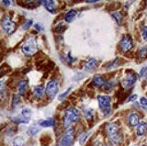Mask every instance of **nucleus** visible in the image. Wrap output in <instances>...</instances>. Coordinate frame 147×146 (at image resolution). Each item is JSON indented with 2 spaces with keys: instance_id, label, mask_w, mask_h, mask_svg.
Listing matches in <instances>:
<instances>
[{
  "instance_id": "393cba45",
  "label": "nucleus",
  "mask_w": 147,
  "mask_h": 146,
  "mask_svg": "<svg viewBox=\"0 0 147 146\" xmlns=\"http://www.w3.org/2000/svg\"><path fill=\"white\" fill-rule=\"evenodd\" d=\"M21 115L28 118V120H30V116H31V110L30 108H24L23 110L21 111Z\"/></svg>"
},
{
  "instance_id": "c9c22d12",
  "label": "nucleus",
  "mask_w": 147,
  "mask_h": 146,
  "mask_svg": "<svg viewBox=\"0 0 147 146\" xmlns=\"http://www.w3.org/2000/svg\"><path fill=\"white\" fill-rule=\"evenodd\" d=\"M2 85H3V82H2V81H0V88L2 87Z\"/></svg>"
},
{
  "instance_id": "f03ea898",
  "label": "nucleus",
  "mask_w": 147,
  "mask_h": 146,
  "mask_svg": "<svg viewBox=\"0 0 147 146\" xmlns=\"http://www.w3.org/2000/svg\"><path fill=\"white\" fill-rule=\"evenodd\" d=\"M80 118V113L76 108H69L64 112L63 123L65 128H70L74 123H76Z\"/></svg>"
},
{
  "instance_id": "a878e982",
  "label": "nucleus",
  "mask_w": 147,
  "mask_h": 146,
  "mask_svg": "<svg viewBox=\"0 0 147 146\" xmlns=\"http://www.w3.org/2000/svg\"><path fill=\"white\" fill-rule=\"evenodd\" d=\"M32 24H33V21H32L31 20H26L24 23H23V25H22V30H29L30 27L32 26Z\"/></svg>"
},
{
  "instance_id": "1a4fd4ad",
  "label": "nucleus",
  "mask_w": 147,
  "mask_h": 146,
  "mask_svg": "<svg viewBox=\"0 0 147 146\" xmlns=\"http://www.w3.org/2000/svg\"><path fill=\"white\" fill-rule=\"evenodd\" d=\"M132 47H133V42L131 38L128 35L124 36L122 40H121V42H119V48H121V50L122 52H126L131 50Z\"/></svg>"
},
{
  "instance_id": "b1692460",
  "label": "nucleus",
  "mask_w": 147,
  "mask_h": 146,
  "mask_svg": "<svg viewBox=\"0 0 147 146\" xmlns=\"http://www.w3.org/2000/svg\"><path fill=\"white\" fill-rule=\"evenodd\" d=\"M87 137H88V133L87 132H84V133H82L79 138H78V141H79V143L81 145H84V143H86V141L87 139Z\"/></svg>"
},
{
  "instance_id": "2f4dec72",
  "label": "nucleus",
  "mask_w": 147,
  "mask_h": 146,
  "mask_svg": "<svg viewBox=\"0 0 147 146\" xmlns=\"http://www.w3.org/2000/svg\"><path fill=\"white\" fill-rule=\"evenodd\" d=\"M145 74H147V65L144 66V67H142V69H141L140 74H139V77H142Z\"/></svg>"
},
{
  "instance_id": "f3484780",
  "label": "nucleus",
  "mask_w": 147,
  "mask_h": 146,
  "mask_svg": "<svg viewBox=\"0 0 147 146\" xmlns=\"http://www.w3.org/2000/svg\"><path fill=\"white\" fill-rule=\"evenodd\" d=\"M28 85H29V82H28V80L24 79V80H21L20 83H18V94L20 95H23L26 90L28 88Z\"/></svg>"
},
{
  "instance_id": "5701e85b",
  "label": "nucleus",
  "mask_w": 147,
  "mask_h": 146,
  "mask_svg": "<svg viewBox=\"0 0 147 146\" xmlns=\"http://www.w3.org/2000/svg\"><path fill=\"white\" fill-rule=\"evenodd\" d=\"M13 146H23L24 145V140L21 136H18L13 140Z\"/></svg>"
},
{
  "instance_id": "2eb2a0df",
  "label": "nucleus",
  "mask_w": 147,
  "mask_h": 146,
  "mask_svg": "<svg viewBox=\"0 0 147 146\" xmlns=\"http://www.w3.org/2000/svg\"><path fill=\"white\" fill-rule=\"evenodd\" d=\"M96 65H98V61H96V59L91 58V59H89V60L86 63L85 70L87 71V72H90L92 70H94L95 68L96 67Z\"/></svg>"
},
{
  "instance_id": "4be33fe9",
  "label": "nucleus",
  "mask_w": 147,
  "mask_h": 146,
  "mask_svg": "<svg viewBox=\"0 0 147 146\" xmlns=\"http://www.w3.org/2000/svg\"><path fill=\"white\" fill-rule=\"evenodd\" d=\"M111 17L115 20V21L117 22L118 25H121L122 24V15L121 14V12L119 11H115L111 13Z\"/></svg>"
},
{
  "instance_id": "ddd939ff",
  "label": "nucleus",
  "mask_w": 147,
  "mask_h": 146,
  "mask_svg": "<svg viewBox=\"0 0 147 146\" xmlns=\"http://www.w3.org/2000/svg\"><path fill=\"white\" fill-rule=\"evenodd\" d=\"M55 118H47V120H39L38 124L40 127H43V128H49V127H53L55 125Z\"/></svg>"
},
{
  "instance_id": "9b49d317",
  "label": "nucleus",
  "mask_w": 147,
  "mask_h": 146,
  "mask_svg": "<svg viewBox=\"0 0 147 146\" xmlns=\"http://www.w3.org/2000/svg\"><path fill=\"white\" fill-rule=\"evenodd\" d=\"M147 133V122L145 121H142L139 124L137 125L136 128V134L137 136L142 137Z\"/></svg>"
},
{
  "instance_id": "20e7f679",
  "label": "nucleus",
  "mask_w": 147,
  "mask_h": 146,
  "mask_svg": "<svg viewBox=\"0 0 147 146\" xmlns=\"http://www.w3.org/2000/svg\"><path fill=\"white\" fill-rule=\"evenodd\" d=\"M98 106L101 111L104 113L105 116H108L111 112L110 109V103H111V98L109 96H98Z\"/></svg>"
},
{
  "instance_id": "412c9836",
  "label": "nucleus",
  "mask_w": 147,
  "mask_h": 146,
  "mask_svg": "<svg viewBox=\"0 0 147 146\" xmlns=\"http://www.w3.org/2000/svg\"><path fill=\"white\" fill-rule=\"evenodd\" d=\"M84 116L86 118V120H87L88 121L92 120L94 118V109L93 108H86L84 110Z\"/></svg>"
},
{
  "instance_id": "c85d7f7f",
  "label": "nucleus",
  "mask_w": 147,
  "mask_h": 146,
  "mask_svg": "<svg viewBox=\"0 0 147 146\" xmlns=\"http://www.w3.org/2000/svg\"><path fill=\"white\" fill-rule=\"evenodd\" d=\"M20 98L18 95H14L13 96V98H12V105L13 106H17V105L20 103Z\"/></svg>"
},
{
  "instance_id": "cd10ccee",
  "label": "nucleus",
  "mask_w": 147,
  "mask_h": 146,
  "mask_svg": "<svg viewBox=\"0 0 147 146\" xmlns=\"http://www.w3.org/2000/svg\"><path fill=\"white\" fill-rule=\"evenodd\" d=\"M71 91H72V87H69V88L65 91V92L63 93L62 95H60V96H59L58 99H59V100H63V99H64V98H65L67 97V96H68V94L71 92Z\"/></svg>"
},
{
  "instance_id": "7c9ffc66",
  "label": "nucleus",
  "mask_w": 147,
  "mask_h": 146,
  "mask_svg": "<svg viewBox=\"0 0 147 146\" xmlns=\"http://www.w3.org/2000/svg\"><path fill=\"white\" fill-rule=\"evenodd\" d=\"M142 39L147 42V27H144V28H142Z\"/></svg>"
},
{
  "instance_id": "a211bd4d",
  "label": "nucleus",
  "mask_w": 147,
  "mask_h": 146,
  "mask_svg": "<svg viewBox=\"0 0 147 146\" xmlns=\"http://www.w3.org/2000/svg\"><path fill=\"white\" fill-rule=\"evenodd\" d=\"M76 14H77V12H76V9L69 10L65 14V17H64V20H65L66 22H68V23H70V22H72L74 20H75V17H76Z\"/></svg>"
},
{
  "instance_id": "f257e3e1",
  "label": "nucleus",
  "mask_w": 147,
  "mask_h": 146,
  "mask_svg": "<svg viewBox=\"0 0 147 146\" xmlns=\"http://www.w3.org/2000/svg\"><path fill=\"white\" fill-rule=\"evenodd\" d=\"M105 131L107 136L113 145H118L122 139V134L119 131V127L116 124V123L109 122L106 124Z\"/></svg>"
},
{
  "instance_id": "f8f14e48",
  "label": "nucleus",
  "mask_w": 147,
  "mask_h": 146,
  "mask_svg": "<svg viewBox=\"0 0 147 146\" xmlns=\"http://www.w3.org/2000/svg\"><path fill=\"white\" fill-rule=\"evenodd\" d=\"M33 96L37 98H40L43 97L44 92H45V89H44V86L42 85H36L33 87Z\"/></svg>"
},
{
  "instance_id": "f704fd0d",
  "label": "nucleus",
  "mask_w": 147,
  "mask_h": 146,
  "mask_svg": "<svg viewBox=\"0 0 147 146\" xmlns=\"http://www.w3.org/2000/svg\"><path fill=\"white\" fill-rule=\"evenodd\" d=\"M2 3L4 4V5H6V6H9V5H10V4H11V2H10V1H3Z\"/></svg>"
},
{
  "instance_id": "39448f33",
  "label": "nucleus",
  "mask_w": 147,
  "mask_h": 146,
  "mask_svg": "<svg viewBox=\"0 0 147 146\" xmlns=\"http://www.w3.org/2000/svg\"><path fill=\"white\" fill-rule=\"evenodd\" d=\"M75 140V130L73 128H68L63 134L61 141H60V146H71Z\"/></svg>"
},
{
  "instance_id": "bb28decb",
  "label": "nucleus",
  "mask_w": 147,
  "mask_h": 146,
  "mask_svg": "<svg viewBox=\"0 0 147 146\" xmlns=\"http://www.w3.org/2000/svg\"><path fill=\"white\" fill-rule=\"evenodd\" d=\"M139 57L140 58H146L147 57V47L144 46L139 50Z\"/></svg>"
},
{
  "instance_id": "e433bc0d",
  "label": "nucleus",
  "mask_w": 147,
  "mask_h": 146,
  "mask_svg": "<svg viewBox=\"0 0 147 146\" xmlns=\"http://www.w3.org/2000/svg\"><path fill=\"white\" fill-rule=\"evenodd\" d=\"M146 81H147V74H146Z\"/></svg>"
},
{
  "instance_id": "7ed1b4c3",
  "label": "nucleus",
  "mask_w": 147,
  "mask_h": 146,
  "mask_svg": "<svg viewBox=\"0 0 147 146\" xmlns=\"http://www.w3.org/2000/svg\"><path fill=\"white\" fill-rule=\"evenodd\" d=\"M22 52L27 56H32L38 50V44L34 38H29L23 43L21 47Z\"/></svg>"
},
{
  "instance_id": "6ab92c4d",
  "label": "nucleus",
  "mask_w": 147,
  "mask_h": 146,
  "mask_svg": "<svg viewBox=\"0 0 147 146\" xmlns=\"http://www.w3.org/2000/svg\"><path fill=\"white\" fill-rule=\"evenodd\" d=\"M11 120L14 123H16V124H26V123H29L30 122V120H28V118H24L22 115L15 117V118H12Z\"/></svg>"
},
{
  "instance_id": "4468645a",
  "label": "nucleus",
  "mask_w": 147,
  "mask_h": 146,
  "mask_svg": "<svg viewBox=\"0 0 147 146\" xmlns=\"http://www.w3.org/2000/svg\"><path fill=\"white\" fill-rule=\"evenodd\" d=\"M41 4H43L47 11L52 13V14H55V12H56V7H55L54 1H42Z\"/></svg>"
},
{
  "instance_id": "473e14b6",
  "label": "nucleus",
  "mask_w": 147,
  "mask_h": 146,
  "mask_svg": "<svg viewBox=\"0 0 147 146\" xmlns=\"http://www.w3.org/2000/svg\"><path fill=\"white\" fill-rule=\"evenodd\" d=\"M34 28L37 31H43L44 30V28H43V26L40 24V23H37L34 25Z\"/></svg>"
},
{
  "instance_id": "72a5a7b5",
  "label": "nucleus",
  "mask_w": 147,
  "mask_h": 146,
  "mask_svg": "<svg viewBox=\"0 0 147 146\" xmlns=\"http://www.w3.org/2000/svg\"><path fill=\"white\" fill-rule=\"evenodd\" d=\"M136 99H137V95H135V94H132V95H131L130 97L128 98V99H127V102H133V101H135Z\"/></svg>"
},
{
  "instance_id": "c756f323",
  "label": "nucleus",
  "mask_w": 147,
  "mask_h": 146,
  "mask_svg": "<svg viewBox=\"0 0 147 146\" xmlns=\"http://www.w3.org/2000/svg\"><path fill=\"white\" fill-rule=\"evenodd\" d=\"M140 105L142 106V108H144L145 110H147V98H141Z\"/></svg>"
},
{
  "instance_id": "6e6552de",
  "label": "nucleus",
  "mask_w": 147,
  "mask_h": 146,
  "mask_svg": "<svg viewBox=\"0 0 147 146\" xmlns=\"http://www.w3.org/2000/svg\"><path fill=\"white\" fill-rule=\"evenodd\" d=\"M137 80V76L134 73H128L126 76L124 77L122 80V85L124 88L129 89L135 84V82Z\"/></svg>"
},
{
  "instance_id": "423d86ee",
  "label": "nucleus",
  "mask_w": 147,
  "mask_h": 146,
  "mask_svg": "<svg viewBox=\"0 0 147 146\" xmlns=\"http://www.w3.org/2000/svg\"><path fill=\"white\" fill-rule=\"evenodd\" d=\"M58 90H59V83L57 80L53 79L48 82V84L46 85V88H45V92L49 98L53 99L55 98V96L57 95Z\"/></svg>"
},
{
  "instance_id": "0eeeda50",
  "label": "nucleus",
  "mask_w": 147,
  "mask_h": 146,
  "mask_svg": "<svg viewBox=\"0 0 147 146\" xmlns=\"http://www.w3.org/2000/svg\"><path fill=\"white\" fill-rule=\"evenodd\" d=\"M1 26H2L3 30L6 31V33H7V34H12L16 30L15 22L10 19V17L8 15L4 16V17L1 20Z\"/></svg>"
},
{
  "instance_id": "dca6fc26",
  "label": "nucleus",
  "mask_w": 147,
  "mask_h": 146,
  "mask_svg": "<svg viewBox=\"0 0 147 146\" xmlns=\"http://www.w3.org/2000/svg\"><path fill=\"white\" fill-rule=\"evenodd\" d=\"M92 83H93V85L96 87H101V86L105 85L106 82L101 75H96L93 77V79H92Z\"/></svg>"
},
{
  "instance_id": "9d476101",
  "label": "nucleus",
  "mask_w": 147,
  "mask_h": 146,
  "mask_svg": "<svg viewBox=\"0 0 147 146\" xmlns=\"http://www.w3.org/2000/svg\"><path fill=\"white\" fill-rule=\"evenodd\" d=\"M139 120H140V117H139V114L136 113V112H132L131 113L130 115L128 117V122H129V125L131 126V127H135L139 124Z\"/></svg>"
},
{
  "instance_id": "aec40b11",
  "label": "nucleus",
  "mask_w": 147,
  "mask_h": 146,
  "mask_svg": "<svg viewBox=\"0 0 147 146\" xmlns=\"http://www.w3.org/2000/svg\"><path fill=\"white\" fill-rule=\"evenodd\" d=\"M40 131V126L38 125H32L27 131V134L29 136H34Z\"/></svg>"
}]
</instances>
